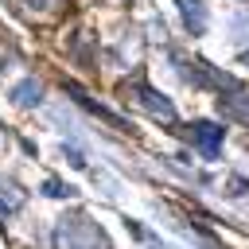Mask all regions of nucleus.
<instances>
[{"label": "nucleus", "instance_id": "nucleus-1", "mask_svg": "<svg viewBox=\"0 0 249 249\" xmlns=\"http://www.w3.org/2000/svg\"><path fill=\"white\" fill-rule=\"evenodd\" d=\"M187 136L195 140V148L202 152V160H218L222 156V140H226V128L214 124V121H191L187 124Z\"/></svg>", "mask_w": 249, "mask_h": 249}, {"label": "nucleus", "instance_id": "nucleus-2", "mask_svg": "<svg viewBox=\"0 0 249 249\" xmlns=\"http://www.w3.org/2000/svg\"><path fill=\"white\" fill-rule=\"evenodd\" d=\"M175 8H179V19H183L187 35H206V27H210V12H206L202 0H175Z\"/></svg>", "mask_w": 249, "mask_h": 249}, {"label": "nucleus", "instance_id": "nucleus-3", "mask_svg": "<svg viewBox=\"0 0 249 249\" xmlns=\"http://www.w3.org/2000/svg\"><path fill=\"white\" fill-rule=\"evenodd\" d=\"M132 93H136V101H140V105H144V109H148L152 117H163V121H175V105H171V101H167L163 93H156L152 86H136Z\"/></svg>", "mask_w": 249, "mask_h": 249}, {"label": "nucleus", "instance_id": "nucleus-4", "mask_svg": "<svg viewBox=\"0 0 249 249\" xmlns=\"http://www.w3.org/2000/svg\"><path fill=\"white\" fill-rule=\"evenodd\" d=\"M12 101H16V105H23V109H31V105H39V101H43V86H39L35 78H23V82H16V86H12Z\"/></svg>", "mask_w": 249, "mask_h": 249}, {"label": "nucleus", "instance_id": "nucleus-5", "mask_svg": "<svg viewBox=\"0 0 249 249\" xmlns=\"http://www.w3.org/2000/svg\"><path fill=\"white\" fill-rule=\"evenodd\" d=\"M218 109L237 121H249V97H218Z\"/></svg>", "mask_w": 249, "mask_h": 249}, {"label": "nucleus", "instance_id": "nucleus-6", "mask_svg": "<svg viewBox=\"0 0 249 249\" xmlns=\"http://www.w3.org/2000/svg\"><path fill=\"white\" fill-rule=\"evenodd\" d=\"M43 195H51V198H70L74 187H70V183H58V179H47V183H43Z\"/></svg>", "mask_w": 249, "mask_h": 249}, {"label": "nucleus", "instance_id": "nucleus-7", "mask_svg": "<svg viewBox=\"0 0 249 249\" xmlns=\"http://www.w3.org/2000/svg\"><path fill=\"white\" fill-rule=\"evenodd\" d=\"M62 152L70 156V163H74V167H86V156H82V148H74V144H70V148H62Z\"/></svg>", "mask_w": 249, "mask_h": 249}, {"label": "nucleus", "instance_id": "nucleus-8", "mask_svg": "<svg viewBox=\"0 0 249 249\" xmlns=\"http://www.w3.org/2000/svg\"><path fill=\"white\" fill-rule=\"evenodd\" d=\"M233 31L241 35V31H249V12H241V16H233Z\"/></svg>", "mask_w": 249, "mask_h": 249}, {"label": "nucleus", "instance_id": "nucleus-9", "mask_svg": "<svg viewBox=\"0 0 249 249\" xmlns=\"http://www.w3.org/2000/svg\"><path fill=\"white\" fill-rule=\"evenodd\" d=\"M241 66H249V51H245V54H241Z\"/></svg>", "mask_w": 249, "mask_h": 249}]
</instances>
